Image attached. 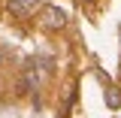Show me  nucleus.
Wrapping results in <instances>:
<instances>
[{"label":"nucleus","mask_w":121,"mask_h":118,"mask_svg":"<svg viewBox=\"0 0 121 118\" xmlns=\"http://www.w3.org/2000/svg\"><path fill=\"white\" fill-rule=\"evenodd\" d=\"M64 21H67V15L60 12L58 6H45V9H43V27L58 30V27H64Z\"/></svg>","instance_id":"nucleus-1"},{"label":"nucleus","mask_w":121,"mask_h":118,"mask_svg":"<svg viewBox=\"0 0 121 118\" xmlns=\"http://www.w3.org/2000/svg\"><path fill=\"white\" fill-rule=\"evenodd\" d=\"M36 6V0H9V12L12 15H30Z\"/></svg>","instance_id":"nucleus-2"},{"label":"nucleus","mask_w":121,"mask_h":118,"mask_svg":"<svg viewBox=\"0 0 121 118\" xmlns=\"http://www.w3.org/2000/svg\"><path fill=\"white\" fill-rule=\"evenodd\" d=\"M106 103H109V109H118V106H121V94H118V88H109V91H106Z\"/></svg>","instance_id":"nucleus-3"}]
</instances>
